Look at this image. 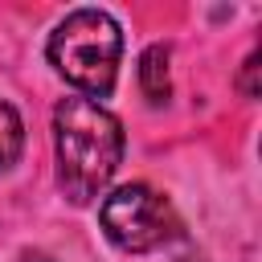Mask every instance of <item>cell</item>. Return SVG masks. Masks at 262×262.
<instances>
[{"label":"cell","instance_id":"cell-3","mask_svg":"<svg viewBox=\"0 0 262 262\" xmlns=\"http://www.w3.org/2000/svg\"><path fill=\"white\" fill-rule=\"evenodd\" d=\"M98 217H102L106 237L119 250H131V254H147V250L172 242L176 229H180L172 205L160 192H151L147 184H123V188H115L102 201Z\"/></svg>","mask_w":262,"mask_h":262},{"label":"cell","instance_id":"cell-5","mask_svg":"<svg viewBox=\"0 0 262 262\" xmlns=\"http://www.w3.org/2000/svg\"><path fill=\"white\" fill-rule=\"evenodd\" d=\"M20 147H25V127H20V115H16V111L0 98V168L16 164Z\"/></svg>","mask_w":262,"mask_h":262},{"label":"cell","instance_id":"cell-4","mask_svg":"<svg viewBox=\"0 0 262 262\" xmlns=\"http://www.w3.org/2000/svg\"><path fill=\"white\" fill-rule=\"evenodd\" d=\"M139 86L151 102H164L168 98V49L164 45H151L143 57H139Z\"/></svg>","mask_w":262,"mask_h":262},{"label":"cell","instance_id":"cell-2","mask_svg":"<svg viewBox=\"0 0 262 262\" xmlns=\"http://www.w3.org/2000/svg\"><path fill=\"white\" fill-rule=\"evenodd\" d=\"M119 53H123V33L98 8L70 12L57 25V33L49 37V61L57 66V74L94 98L111 94Z\"/></svg>","mask_w":262,"mask_h":262},{"label":"cell","instance_id":"cell-1","mask_svg":"<svg viewBox=\"0 0 262 262\" xmlns=\"http://www.w3.org/2000/svg\"><path fill=\"white\" fill-rule=\"evenodd\" d=\"M57 176L74 205H90L123 160V127L94 98H61L53 111Z\"/></svg>","mask_w":262,"mask_h":262}]
</instances>
